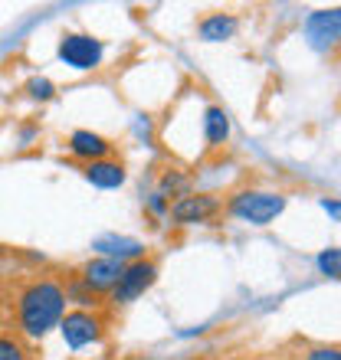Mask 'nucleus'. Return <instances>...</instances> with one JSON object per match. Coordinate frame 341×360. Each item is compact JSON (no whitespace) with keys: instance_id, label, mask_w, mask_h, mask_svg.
Returning <instances> with one entry per match:
<instances>
[{"instance_id":"obj_15","label":"nucleus","mask_w":341,"mask_h":360,"mask_svg":"<svg viewBox=\"0 0 341 360\" xmlns=\"http://www.w3.org/2000/svg\"><path fill=\"white\" fill-rule=\"evenodd\" d=\"M338 266H341V252H338V246L325 249L322 256H318V272L328 275V278H338Z\"/></svg>"},{"instance_id":"obj_10","label":"nucleus","mask_w":341,"mask_h":360,"mask_svg":"<svg viewBox=\"0 0 341 360\" xmlns=\"http://www.w3.org/2000/svg\"><path fill=\"white\" fill-rule=\"evenodd\" d=\"M92 249L99 256L105 259H118V262H128V259H144V246L138 239H128V236H99L92 243Z\"/></svg>"},{"instance_id":"obj_11","label":"nucleus","mask_w":341,"mask_h":360,"mask_svg":"<svg viewBox=\"0 0 341 360\" xmlns=\"http://www.w3.org/2000/svg\"><path fill=\"white\" fill-rule=\"evenodd\" d=\"M85 180L92 184V187L99 190H115V187H122L125 184V167L118 161H92V164H85Z\"/></svg>"},{"instance_id":"obj_8","label":"nucleus","mask_w":341,"mask_h":360,"mask_svg":"<svg viewBox=\"0 0 341 360\" xmlns=\"http://www.w3.org/2000/svg\"><path fill=\"white\" fill-rule=\"evenodd\" d=\"M305 33L312 39L315 49H328L338 43V33H341V10H318L312 17L305 20Z\"/></svg>"},{"instance_id":"obj_2","label":"nucleus","mask_w":341,"mask_h":360,"mask_svg":"<svg viewBox=\"0 0 341 360\" xmlns=\"http://www.w3.org/2000/svg\"><path fill=\"white\" fill-rule=\"evenodd\" d=\"M285 210L283 193H269V190H240L227 200V213L230 217L243 219L249 226H266L273 223L279 213Z\"/></svg>"},{"instance_id":"obj_19","label":"nucleus","mask_w":341,"mask_h":360,"mask_svg":"<svg viewBox=\"0 0 341 360\" xmlns=\"http://www.w3.org/2000/svg\"><path fill=\"white\" fill-rule=\"evenodd\" d=\"M322 207L332 213V217H338V200H322Z\"/></svg>"},{"instance_id":"obj_14","label":"nucleus","mask_w":341,"mask_h":360,"mask_svg":"<svg viewBox=\"0 0 341 360\" xmlns=\"http://www.w3.org/2000/svg\"><path fill=\"white\" fill-rule=\"evenodd\" d=\"M0 360H33L27 341L13 331H0Z\"/></svg>"},{"instance_id":"obj_4","label":"nucleus","mask_w":341,"mask_h":360,"mask_svg":"<svg viewBox=\"0 0 341 360\" xmlns=\"http://www.w3.org/2000/svg\"><path fill=\"white\" fill-rule=\"evenodd\" d=\"M158 282V262L154 259H135V262H125L122 275L112 288V302L115 304H132L135 298H142L151 285Z\"/></svg>"},{"instance_id":"obj_13","label":"nucleus","mask_w":341,"mask_h":360,"mask_svg":"<svg viewBox=\"0 0 341 360\" xmlns=\"http://www.w3.org/2000/svg\"><path fill=\"white\" fill-rule=\"evenodd\" d=\"M204 138H207L210 148H223L230 138V118L217 105H210L207 112H204Z\"/></svg>"},{"instance_id":"obj_5","label":"nucleus","mask_w":341,"mask_h":360,"mask_svg":"<svg viewBox=\"0 0 341 360\" xmlns=\"http://www.w3.org/2000/svg\"><path fill=\"white\" fill-rule=\"evenodd\" d=\"M223 210V200L213 193H184L168 207V219H174L178 226H197V223H210Z\"/></svg>"},{"instance_id":"obj_17","label":"nucleus","mask_w":341,"mask_h":360,"mask_svg":"<svg viewBox=\"0 0 341 360\" xmlns=\"http://www.w3.org/2000/svg\"><path fill=\"white\" fill-rule=\"evenodd\" d=\"M168 207H170V200L164 193H151L148 197V210H151L154 217H168Z\"/></svg>"},{"instance_id":"obj_18","label":"nucleus","mask_w":341,"mask_h":360,"mask_svg":"<svg viewBox=\"0 0 341 360\" xmlns=\"http://www.w3.org/2000/svg\"><path fill=\"white\" fill-rule=\"evenodd\" d=\"M305 360H341V354H338V347H312V351L305 354Z\"/></svg>"},{"instance_id":"obj_1","label":"nucleus","mask_w":341,"mask_h":360,"mask_svg":"<svg viewBox=\"0 0 341 360\" xmlns=\"http://www.w3.org/2000/svg\"><path fill=\"white\" fill-rule=\"evenodd\" d=\"M66 314V288L56 278H33L17 295V334L39 341Z\"/></svg>"},{"instance_id":"obj_16","label":"nucleus","mask_w":341,"mask_h":360,"mask_svg":"<svg viewBox=\"0 0 341 360\" xmlns=\"http://www.w3.org/2000/svg\"><path fill=\"white\" fill-rule=\"evenodd\" d=\"M27 95H30V98H37V102H49V98L56 95V86H53L49 79H30V82H27Z\"/></svg>"},{"instance_id":"obj_3","label":"nucleus","mask_w":341,"mask_h":360,"mask_svg":"<svg viewBox=\"0 0 341 360\" xmlns=\"http://www.w3.org/2000/svg\"><path fill=\"white\" fill-rule=\"evenodd\" d=\"M59 334H63V341H66L73 351H82V347L99 344L105 338V318H102V311H85V308H76V311L63 314V321H59Z\"/></svg>"},{"instance_id":"obj_9","label":"nucleus","mask_w":341,"mask_h":360,"mask_svg":"<svg viewBox=\"0 0 341 360\" xmlns=\"http://www.w3.org/2000/svg\"><path fill=\"white\" fill-rule=\"evenodd\" d=\"M69 154L79 158V161H85V164L105 161V158L112 154V144L95 131H73L69 134Z\"/></svg>"},{"instance_id":"obj_7","label":"nucleus","mask_w":341,"mask_h":360,"mask_svg":"<svg viewBox=\"0 0 341 360\" xmlns=\"http://www.w3.org/2000/svg\"><path fill=\"white\" fill-rule=\"evenodd\" d=\"M122 269H125V262H118V259L95 256V259H89V262L79 269V282H82L92 295H105V292H112L115 288Z\"/></svg>"},{"instance_id":"obj_12","label":"nucleus","mask_w":341,"mask_h":360,"mask_svg":"<svg viewBox=\"0 0 341 360\" xmlns=\"http://www.w3.org/2000/svg\"><path fill=\"white\" fill-rule=\"evenodd\" d=\"M237 17H230V13H210V17L200 20V39H207V43H223L237 33Z\"/></svg>"},{"instance_id":"obj_6","label":"nucleus","mask_w":341,"mask_h":360,"mask_svg":"<svg viewBox=\"0 0 341 360\" xmlns=\"http://www.w3.org/2000/svg\"><path fill=\"white\" fill-rule=\"evenodd\" d=\"M105 56V46L102 39L95 37H85V33H66V37L59 39V59L66 63V66L79 69V72H89L102 63Z\"/></svg>"}]
</instances>
